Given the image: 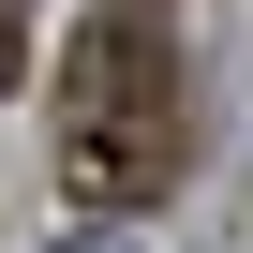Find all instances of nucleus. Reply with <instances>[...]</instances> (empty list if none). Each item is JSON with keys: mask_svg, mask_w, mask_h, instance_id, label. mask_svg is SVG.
<instances>
[{"mask_svg": "<svg viewBox=\"0 0 253 253\" xmlns=\"http://www.w3.org/2000/svg\"><path fill=\"white\" fill-rule=\"evenodd\" d=\"M179 149H194V104H179L164 15H149V0L89 15L75 60H60V194H75L89 223H134V209H164Z\"/></svg>", "mask_w": 253, "mask_h": 253, "instance_id": "1", "label": "nucleus"}, {"mask_svg": "<svg viewBox=\"0 0 253 253\" xmlns=\"http://www.w3.org/2000/svg\"><path fill=\"white\" fill-rule=\"evenodd\" d=\"M30 75V0H0V89Z\"/></svg>", "mask_w": 253, "mask_h": 253, "instance_id": "2", "label": "nucleus"}]
</instances>
